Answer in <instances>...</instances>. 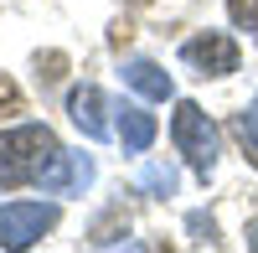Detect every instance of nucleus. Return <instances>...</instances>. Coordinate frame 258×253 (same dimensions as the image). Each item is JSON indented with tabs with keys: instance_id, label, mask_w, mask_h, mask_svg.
<instances>
[{
	"instance_id": "1",
	"label": "nucleus",
	"mask_w": 258,
	"mask_h": 253,
	"mask_svg": "<svg viewBox=\"0 0 258 253\" xmlns=\"http://www.w3.org/2000/svg\"><path fill=\"white\" fill-rule=\"evenodd\" d=\"M57 155H62V145L52 140L47 124H16V130L0 135V186L41 181Z\"/></svg>"
},
{
	"instance_id": "2",
	"label": "nucleus",
	"mask_w": 258,
	"mask_h": 253,
	"mask_svg": "<svg viewBox=\"0 0 258 253\" xmlns=\"http://www.w3.org/2000/svg\"><path fill=\"white\" fill-rule=\"evenodd\" d=\"M170 140H176V150L191 160V171H197L202 181L217 171L222 135H217V124L202 114V103H176V119H170Z\"/></svg>"
},
{
	"instance_id": "3",
	"label": "nucleus",
	"mask_w": 258,
	"mask_h": 253,
	"mask_svg": "<svg viewBox=\"0 0 258 253\" xmlns=\"http://www.w3.org/2000/svg\"><path fill=\"white\" fill-rule=\"evenodd\" d=\"M52 227H57L52 202H6L0 207V248H31Z\"/></svg>"
},
{
	"instance_id": "4",
	"label": "nucleus",
	"mask_w": 258,
	"mask_h": 253,
	"mask_svg": "<svg viewBox=\"0 0 258 253\" xmlns=\"http://www.w3.org/2000/svg\"><path fill=\"white\" fill-rule=\"evenodd\" d=\"M181 57L197 68L202 78H227V73H238V41H232L227 31H202V36H191Z\"/></svg>"
},
{
	"instance_id": "5",
	"label": "nucleus",
	"mask_w": 258,
	"mask_h": 253,
	"mask_svg": "<svg viewBox=\"0 0 258 253\" xmlns=\"http://www.w3.org/2000/svg\"><path fill=\"white\" fill-rule=\"evenodd\" d=\"M68 114H73V124L88 140H109V119H103V93L93 88V83H83V88H73V98H68Z\"/></svg>"
},
{
	"instance_id": "6",
	"label": "nucleus",
	"mask_w": 258,
	"mask_h": 253,
	"mask_svg": "<svg viewBox=\"0 0 258 253\" xmlns=\"http://www.w3.org/2000/svg\"><path fill=\"white\" fill-rule=\"evenodd\" d=\"M88 181H93V160H88V155H68V150H62V155L52 160V171L41 176V186L57 192V197H73V192H83Z\"/></svg>"
},
{
	"instance_id": "7",
	"label": "nucleus",
	"mask_w": 258,
	"mask_h": 253,
	"mask_svg": "<svg viewBox=\"0 0 258 253\" xmlns=\"http://www.w3.org/2000/svg\"><path fill=\"white\" fill-rule=\"evenodd\" d=\"M124 83H129V88H135V93L155 98V103H165L170 93H176V83H170V73L160 68V62H145V57L124 62Z\"/></svg>"
},
{
	"instance_id": "8",
	"label": "nucleus",
	"mask_w": 258,
	"mask_h": 253,
	"mask_svg": "<svg viewBox=\"0 0 258 253\" xmlns=\"http://www.w3.org/2000/svg\"><path fill=\"white\" fill-rule=\"evenodd\" d=\"M155 114H145L140 103H119V140H124V150H150V145H155Z\"/></svg>"
},
{
	"instance_id": "9",
	"label": "nucleus",
	"mask_w": 258,
	"mask_h": 253,
	"mask_svg": "<svg viewBox=\"0 0 258 253\" xmlns=\"http://www.w3.org/2000/svg\"><path fill=\"white\" fill-rule=\"evenodd\" d=\"M145 186H150V192H176V171H170V165H150Z\"/></svg>"
},
{
	"instance_id": "10",
	"label": "nucleus",
	"mask_w": 258,
	"mask_h": 253,
	"mask_svg": "<svg viewBox=\"0 0 258 253\" xmlns=\"http://www.w3.org/2000/svg\"><path fill=\"white\" fill-rule=\"evenodd\" d=\"M232 21L248 31H258V0H232Z\"/></svg>"
},
{
	"instance_id": "11",
	"label": "nucleus",
	"mask_w": 258,
	"mask_h": 253,
	"mask_svg": "<svg viewBox=\"0 0 258 253\" xmlns=\"http://www.w3.org/2000/svg\"><path fill=\"white\" fill-rule=\"evenodd\" d=\"M238 135H253V140H258V98H253V109L238 119Z\"/></svg>"
},
{
	"instance_id": "12",
	"label": "nucleus",
	"mask_w": 258,
	"mask_h": 253,
	"mask_svg": "<svg viewBox=\"0 0 258 253\" xmlns=\"http://www.w3.org/2000/svg\"><path fill=\"white\" fill-rule=\"evenodd\" d=\"M243 145H248V160L258 165V140H253V135H243Z\"/></svg>"
},
{
	"instance_id": "13",
	"label": "nucleus",
	"mask_w": 258,
	"mask_h": 253,
	"mask_svg": "<svg viewBox=\"0 0 258 253\" xmlns=\"http://www.w3.org/2000/svg\"><path fill=\"white\" fill-rule=\"evenodd\" d=\"M248 243H253V248H258V222H253V227H248Z\"/></svg>"
}]
</instances>
